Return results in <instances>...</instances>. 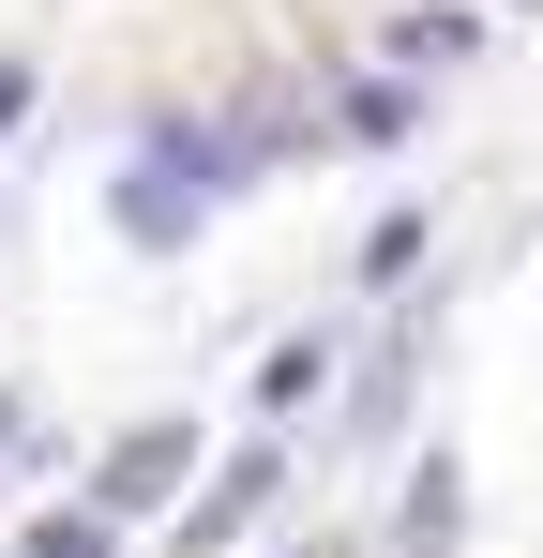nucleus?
<instances>
[{"mask_svg":"<svg viewBox=\"0 0 543 558\" xmlns=\"http://www.w3.org/2000/svg\"><path fill=\"white\" fill-rule=\"evenodd\" d=\"M272 483H287V453H227V483H212V498H196V513H181V558H212V544H242V529H257L272 513Z\"/></svg>","mask_w":543,"mask_h":558,"instance_id":"f03ea898","label":"nucleus"},{"mask_svg":"<svg viewBox=\"0 0 543 558\" xmlns=\"http://www.w3.org/2000/svg\"><path fill=\"white\" fill-rule=\"evenodd\" d=\"M15 106H31V61H0V136H15Z\"/></svg>","mask_w":543,"mask_h":558,"instance_id":"1a4fd4ad","label":"nucleus"},{"mask_svg":"<svg viewBox=\"0 0 543 558\" xmlns=\"http://www.w3.org/2000/svg\"><path fill=\"white\" fill-rule=\"evenodd\" d=\"M181 468H196V423H136V438L106 453V483H90V513H167Z\"/></svg>","mask_w":543,"mask_h":558,"instance_id":"f257e3e1","label":"nucleus"},{"mask_svg":"<svg viewBox=\"0 0 543 558\" xmlns=\"http://www.w3.org/2000/svg\"><path fill=\"white\" fill-rule=\"evenodd\" d=\"M333 136H348V151H393V136H423V106L393 92V76H362V92L333 106Z\"/></svg>","mask_w":543,"mask_h":558,"instance_id":"7ed1b4c3","label":"nucleus"},{"mask_svg":"<svg viewBox=\"0 0 543 558\" xmlns=\"http://www.w3.org/2000/svg\"><path fill=\"white\" fill-rule=\"evenodd\" d=\"M0 438H15V408H0Z\"/></svg>","mask_w":543,"mask_h":558,"instance_id":"9d476101","label":"nucleus"},{"mask_svg":"<svg viewBox=\"0 0 543 558\" xmlns=\"http://www.w3.org/2000/svg\"><path fill=\"white\" fill-rule=\"evenodd\" d=\"M317 377H333V348H272V363H257V408H302Z\"/></svg>","mask_w":543,"mask_h":558,"instance_id":"423d86ee","label":"nucleus"},{"mask_svg":"<svg viewBox=\"0 0 543 558\" xmlns=\"http://www.w3.org/2000/svg\"><path fill=\"white\" fill-rule=\"evenodd\" d=\"M393 46H408V61H468V15H452V0H423V15H408Z\"/></svg>","mask_w":543,"mask_h":558,"instance_id":"6e6552de","label":"nucleus"},{"mask_svg":"<svg viewBox=\"0 0 543 558\" xmlns=\"http://www.w3.org/2000/svg\"><path fill=\"white\" fill-rule=\"evenodd\" d=\"M452 529H468V483L423 468V483H408V544H452Z\"/></svg>","mask_w":543,"mask_h":558,"instance_id":"39448f33","label":"nucleus"},{"mask_svg":"<svg viewBox=\"0 0 543 558\" xmlns=\"http://www.w3.org/2000/svg\"><path fill=\"white\" fill-rule=\"evenodd\" d=\"M31 558H121V529H106V513H46V529H31Z\"/></svg>","mask_w":543,"mask_h":558,"instance_id":"0eeeda50","label":"nucleus"},{"mask_svg":"<svg viewBox=\"0 0 543 558\" xmlns=\"http://www.w3.org/2000/svg\"><path fill=\"white\" fill-rule=\"evenodd\" d=\"M121 227H136L152 257H167L181 227H196V182H167V167H136V182H121Z\"/></svg>","mask_w":543,"mask_h":558,"instance_id":"20e7f679","label":"nucleus"}]
</instances>
